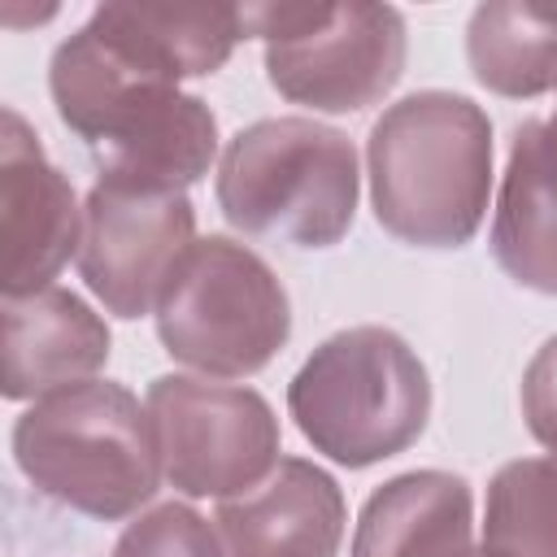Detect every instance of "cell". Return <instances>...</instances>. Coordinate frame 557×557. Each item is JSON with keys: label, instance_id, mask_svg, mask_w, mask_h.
Returning a JSON list of instances; mask_svg holds the SVG:
<instances>
[{"label": "cell", "instance_id": "cell-1", "mask_svg": "<svg viewBox=\"0 0 557 557\" xmlns=\"http://www.w3.org/2000/svg\"><path fill=\"white\" fill-rule=\"evenodd\" d=\"M374 222L409 248H466L492 196V117L461 91H409L366 139Z\"/></svg>", "mask_w": 557, "mask_h": 557}, {"label": "cell", "instance_id": "cell-2", "mask_svg": "<svg viewBox=\"0 0 557 557\" xmlns=\"http://www.w3.org/2000/svg\"><path fill=\"white\" fill-rule=\"evenodd\" d=\"M22 479L96 522L135 518L161 487V448L148 405L113 379L39 396L9 435Z\"/></svg>", "mask_w": 557, "mask_h": 557}, {"label": "cell", "instance_id": "cell-3", "mask_svg": "<svg viewBox=\"0 0 557 557\" xmlns=\"http://www.w3.org/2000/svg\"><path fill=\"white\" fill-rule=\"evenodd\" d=\"M361 196L357 148L313 117H261L235 131L218 157V213L257 239L287 248H335Z\"/></svg>", "mask_w": 557, "mask_h": 557}, {"label": "cell", "instance_id": "cell-4", "mask_svg": "<svg viewBox=\"0 0 557 557\" xmlns=\"http://www.w3.org/2000/svg\"><path fill=\"white\" fill-rule=\"evenodd\" d=\"M287 413L313 453L366 470L418 444L431 418V374L392 326H348L292 374Z\"/></svg>", "mask_w": 557, "mask_h": 557}, {"label": "cell", "instance_id": "cell-5", "mask_svg": "<svg viewBox=\"0 0 557 557\" xmlns=\"http://www.w3.org/2000/svg\"><path fill=\"white\" fill-rule=\"evenodd\" d=\"M152 318L161 348L205 379H248L292 339L287 287L231 235H205L178 257Z\"/></svg>", "mask_w": 557, "mask_h": 557}, {"label": "cell", "instance_id": "cell-6", "mask_svg": "<svg viewBox=\"0 0 557 557\" xmlns=\"http://www.w3.org/2000/svg\"><path fill=\"white\" fill-rule=\"evenodd\" d=\"M270 87L313 113H361L405 74V13L392 4H244Z\"/></svg>", "mask_w": 557, "mask_h": 557}, {"label": "cell", "instance_id": "cell-7", "mask_svg": "<svg viewBox=\"0 0 557 557\" xmlns=\"http://www.w3.org/2000/svg\"><path fill=\"white\" fill-rule=\"evenodd\" d=\"M148 418L161 470L183 496L231 500L257 487L283 457V431L270 400L239 383L196 374H157L148 383Z\"/></svg>", "mask_w": 557, "mask_h": 557}, {"label": "cell", "instance_id": "cell-8", "mask_svg": "<svg viewBox=\"0 0 557 557\" xmlns=\"http://www.w3.org/2000/svg\"><path fill=\"white\" fill-rule=\"evenodd\" d=\"M196 244V209L187 191H135L113 183H91L83 200V244L78 278L113 318H144Z\"/></svg>", "mask_w": 557, "mask_h": 557}, {"label": "cell", "instance_id": "cell-9", "mask_svg": "<svg viewBox=\"0 0 557 557\" xmlns=\"http://www.w3.org/2000/svg\"><path fill=\"white\" fill-rule=\"evenodd\" d=\"M0 235L9 248L4 296H30L52 287L83 244V209L74 183L48 161L39 135L17 109H4L0 126Z\"/></svg>", "mask_w": 557, "mask_h": 557}, {"label": "cell", "instance_id": "cell-10", "mask_svg": "<svg viewBox=\"0 0 557 557\" xmlns=\"http://www.w3.org/2000/svg\"><path fill=\"white\" fill-rule=\"evenodd\" d=\"M226 557H335L348 527L344 487L309 457H283L257 487L218 500Z\"/></svg>", "mask_w": 557, "mask_h": 557}, {"label": "cell", "instance_id": "cell-11", "mask_svg": "<svg viewBox=\"0 0 557 557\" xmlns=\"http://www.w3.org/2000/svg\"><path fill=\"white\" fill-rule=\"evenodd\" d=\"M104 318L65 287L4 296V400H39L96 379L109 361Z\"/></svg>", "mask_w": 557, "mask_h": 557}, {"label": "cell", "instance_id": "cell-12", "mask_svg": "<svg viewBox=\"0 0 557 557\" xmlns=\"http://www.w3.org/2000/svg\"><path fill=\"white\" fill-rule=\"evenodd\" d=\"M487 244L518 287L557 296V131L548 117L513 126Z\"/></svg>", "mask_w": 557, "mask_h": 557}, {"label": "cell", "instance_id": "cell-13", "mask_svg": "<svg viewBox=\"0 0 557 557\" xmlns=\"http://www.w3.org/2000/svg\"><path fill=\"white\" fill-rule=\"evenodd\" d=\"M348 557H474V496L461 474L405 470L357 513Z\"/></svg>", "mask_w": 557, "mask_h": 557}, {"label": "cell", "instance_id": "cell-14", "mask_svg": "<svg viewBox=\"0 0 557 557\" xmlns=\"http://www.w3.org/2000/svg\"><path fill=\"white\" fill-rule=\"evenodd\" d=\"M218 157V117L200 96L174 91L122 135L91 148L96 183L135 191H187Z\"/></svg>", "mask_w": 557, "mask_h": 557}, {"label": "cell", "instance_id": "cell-15", "mask_svg": "<svg viewBox=\"0 0 557 557\" xmlns=\"http://www.w3.org/2000/svg\"><path fill=\"white\" fill-rule=\"evenodd\" d=\"M466 61L479 87L505 100L557 91V0H483L466 22Z\"/></svg>", "mask_w": 557, "mask_h": 557}, {"label": "cell", "instance_id": "cell-16", "mask_svg": "<svg viewBox=\"0 0 557 557\" xmlns=\"http://www.w3.org/2000/svg\"><path fill=\"white\" fill-rule=\"evenodd\" d=\"M483 548L492 557H557V457H513L487 483Z\"/></svg>", "mask_w": 557, "mask_h": 557}, {"label": "cell", "instance_id": "cell-17", "mask_svg": "<svg viewBox=\"0 0 557 557\" xmlns=\"http://www.w3.org/2000/svg\"><path fill=\"white\" fill-rule=\"evenodd\" d=\"M109 557H226L218 527L196 513L183 500L152 505L148 513H135L122 535L113 540Z\"/></svg>", "mask_w": 557, "mask_h": 557}, {"label": "cell", "instance_id": "cell-18", "mask_svg": "<svg viewBox=\"0 0 557 557\" xmlns=\"http://www.w3.org/2000/svg\"><path fill=\"white\" fill-rule=\"evenodd\" d=\"M518 405H522V422H527L531 440L557 457V335H548L535 348V357L527 361Z\"/></svg>", "mask_w": 557, "mask_h": 557}, {"label": "cell", "instance_id": "cell-19", "mask_svg": "<svg viewBox=\"0 0 557 557\" xmlns=\"http://www.w3.org/2000/svg\"><path fill=\"white\" fill-rule=\"evenodd\" d=\"M548 126H553V131H557V104H553V113H548Z\"/></svg>", "mask_w": 557, "mask_h": 557}, {"label": "cell", "instance_id": "cell-20", "mask_svg": "<svg viewBox=\"0 0 557 557\" xmlns=\"http://www.w3.org/2000/svg\"><path fill=\"white\" fill-rule=\"evenodd\" d=\"M474 557H492V553H487V548H474Z\"/></svg>", "mask_w": 557, "mask_h": 557}]
</instances>
